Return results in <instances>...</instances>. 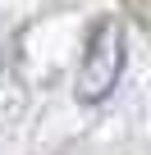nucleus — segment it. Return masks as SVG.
<instances>
[{
	"instance_id": "1",
	"label": "nucleus",
	"mask_w": 151,
	"mask_h": 155,
	"mask_svg": "<svg viewBox=\"0 0 151 155\" xmlns=\"http://www.w3.org/2000/svg\"><path fill=\"white\" fill-rule=\"evenodd\" d=\"M124 64H128V32L119 18H101L87 50H83V64H78V82H73V96L78 105H101L124 78Z\"/></svg>"
}]
</instances>
